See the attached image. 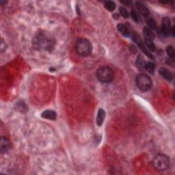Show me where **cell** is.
Here are the masks:
<instances>
[{
  "label": "cell",
  "mask_w": 175,
  "mask_h": 175,
  "mask_svg": "<svg viewBox=\"0 0 175 175\" xmlns=\"http://www.w3.org/2000/svg\"><path fill=\"white\" fill-rule=\"evenodd\" d=\"M119 11H120V15H122V16H123V18H124V19H128V18H129V12H128V11L125 8H124V7H123V6H121V7L119 8Z\"/></svg>",
  "instance_id": "cell-23"
},
{
  "label": "cell",
  "mask_w": 175,
  "mask_h": 175,
  "mask_svg": "<svg viewBox=\"0 0 175 175\" xmlns=\"http://www.w3.org/2000/svg\"><path fill=\"white\" fill-rule=\"evenodd\" d=\"M131 16L133 21L136 23H140L142 21V18H141L140 14L135 10H132V11L131 12Z\"/></svg>",
  "instance_id": "cell-18"
},
{
  "label": "cell",
  "mask_w": 175,
  "mask_h": 175,
  "mask_svg": "<svg viewBox=\"0 0 175 175\" xmlns=\"http://www.w3.org/2000/svg\"><path fill=\"white\" fill-rule=\"evenodd\" d=\"M105 110L102 108H100L98 110V113H97L96 116V124L99 127H101L103 123V121L105 120Z\"/></svg>",
  "instance_id": "cell-13"
},
{
  "label": "cell",
  "mask_w": 175,
  "mask_h": 175,
  "mask_svg": "<svg viewBox=\"0 0 175 175\" xmlns=\"http://www.w3.org/2000/svg\"><path fill=\"white\" fill-rule=\"evenodd\" d=\"M153 165L156 170L159 171H165L169 168L170 166V161L169 157L166 155L159 154L154 158Z\"/></svg>",
  "instance_id": "cell-4"
},
{
  "label": "cell",
  "mask_w": 175,
  "mask_h": 175,
  "mask_svg": "<svg viewBox=\"0 0 175 175\" xmlns=\"http://www.w3.org/2000/svg\"><path fill=\"white\" fill-rule=\"evenodd\" d=\"M32 45L36 49L39 51H50L56 45V39L51 33L41 30L34 36Z\"/></svg>",
  "instance_id": "cell-1"
},
{
  "label": "cell",
  "mask_w": 175,
  "mask_h": 175,
  "mask_svg": "<svg viewBox=\"0 0 175 175\" xmlns=\"http://www.w3.org/2000/svg\"><path fill=\"white\" fill-rule=\"evenodd\" d=\"M146 60L142 54H139L136 58V66L140 70L144 69L146 65Z\"/></svg>",
  "instance_id": "cell-14"
},
{
  "label": "cell",
  "mask_w": 175,
  "mask_h": 175,
  "mask_svg": "<svg viewBox=\"0 0 175 175\" xmlns=\"http://www.w3.org/2000/svg\"><path fill=\"white\" fill-rule=\"evenodd\" d=\"M132 38L133 40H134V42H135L136 43H137V45H138L139 47L142 50V51L144 52V53H145V54L147 56H149L150 58L151 59H153V56L150 54V53L148 52V49H146V47H145V46H144V43L142 42V38H141V37L139 36V35H137L136 34H132Z\"/></svg>",
  "instance_id": "cell-7"
},
{
  "label": "cell",
  "mask_w": 175,
  "mask_h": 175,
  "mask_svg": "<svg viewBox=\"0 0 175 175\" xmlns=\"http://www.w3.org/2000/svg\"><path fill=\"white\" fill-rule=\"evenodd\" d=\"M105 8L110 12H113L116 8V4L112 1H107L105 3Z\"/></svg>",
  "instance_id": "cell-20"
},
{
  "label": "cell",
  "mask_w": 175,
  "mask_h": 175,
  "mask_svg": "<svg viewBox=\"0 0 175 175\" xmlns=\"http://www.w3.org/2000/svg\"><path fill=\"white\" fill-rule=\"evenodd\" d=\"M117 29L121 34L125 37H129L131 34L129 27H127V25H124V24L119 23V24L117 25Z\"/></svg>",
  "instance_id": "cell-11"
},
{
  "label": "cell",
  "mask_w": 175,
  "mask_h": 175,
  "mask_svg": "<svg viewBox=\"0 0 175 175\" xmlns=\"http://www.w3.org/2000/svg\"><path fill=\"white\" fill-rule=\"evenodd\" d=\"M113 16H114V19H119V15H118V14H115V15H114Z\"/></svg>",
  "instance_id": "cell-26"
},
{
  "label": "cell",
  "mask_w": 175,
  "mask_h": 175,
  "mask_svg": "<svg viewBox=\"0 0 175 175\" xmlns=\"http://www.w3.org/2000/svg\"><path fill=\"white\" fill-rule=\"evenodd\" d=\"M75 50L79 55L88 56L92 53V44L88 39L79 38L75 43Z\"/></svg>",
  "instance_id": "cell-2"
},
{
  "label": "cell",
  "mask_w": 175,
  "mask_h": 175,
  "mask_svg": "<svg viewBox=\"0 0 175 175\" xmlns=\"http://www.w3.org/2000/svg\"><path fill=\"white\" fill-rule=\"evenodd\" d=\"M144 46L146 47V48H147L149 50L150 52H155L156 50V47L155 45L153 40L149 39V38H144Z\"/></svg>",
  "instance_id": "cell-15"
},
{
  "label": "cell",
  "mask_w": 175,
  "mask_h": 175,
  "mask_svg": "<svg viewBox=\"0 0 175 175\" xmlns=\"http://www.w3.org/2000/svg\"><path fill=\"white\" fill-rule=\"evenodd\" d=\"M136 84L138 88L142 91H148L153 86V82L150 77L146 74L141 73L136 77Z\"/></svg>",
  "instance_id": "cell-5"
},
{
  "label": "cell",
  "mask_w": 175,
  "mask_h": 175,
  "mask_svg": "<svg viewBox=\"0 0 175 175\" xmlns=\"http://www.w3.org/2000/svg\"><path fill=\"white\" fill-rule=\"evenodd\" d=\"M170 33H172V36H173V37H174V26H173L171 28Z\"/></svg>",
  "instance_id": "cell-25"
},
{
  "label": "cell",
  "mask_w": 175,
  "mask_h": 175,
  "mask_svg": "<svg viewBox=\"0 0 175 175\" xmlns=\"http://www.w3.org/2000/svg\"><path fill=\"white\" fill-rule=\"evenodd\" d=\"M159 74L160 75L163 77L164 79H166L168 82H171L173 79V75L172 73L169 70L167 69L166 68H160L159 69Z\"/></svg>",
  "instance_id": "cell-10"
},
{
  "label": "cell",
  "mask_w": 175,
  "mask_h": 175,
  "mask_svg": "<svg viewBox=\"0 0 175 175\" xmlns=\"http://www.w3.org/2000/svg\"><path fill=\"white\" fill-rule=\"evenodd\" d=\"M166 52L170 59L172 60L174 59L175 52H174V49L173 46H168L166 48Z\"/></svg>",
  "instance_id": "cell-22"
},
{
  "label": "cell",
  "mask_w": 175,
  "mask_h": 175,
  "mask_svg": "<svg viewBox=\"0 0 175 175\" xmlns=\"http://www.w3.org/2000/svg\"><path fill=\"white\" fill-rule=\"evenodd\" d=\"M146 21L148 26L149 27L150 29H156L157 28V23L155 21V20L154 19L150 17H147L146 19Z\"/></svg>",
  "instance_id": "cell-19"
},
{
  "label": "cell",
  "mask_w": 175,
  "mask_h": 175,
  "mask_svg": "<svg viewBox=\"0 0 175 175\" xmlns=\"http://www.w3.org/2000/svg\"><path fill=\"white\" fill-rule=\"evenodd\" d=\"M16 109H17L18 111L21 112H26L27 111H28V107H27L26 104L22 101H20L17 102L16 103Z\"/></svg>",
  "instance_id": "cell-17"
},
{
  "label": "cell",
  "mask_w": 175,
  "mask_h": 175,
  "mask_svg": "<svg viewBox=\"0 0 175 175\" xmlns=\"http://www.w3.org/2000/svg\"><path fill=\"white\" fill-rule=\"evenodd\" d=\"M143 34L144 36H145V38H149L151 40L155 38V34L152 32V30L149 28H148V27H144L143 29Z\"/></svg>",
  "instance_id": "cell-16"
},
{
  "label": "cell",
  "mask_w": 175,
  "mask_h": 175,
  "mask_svg": "<svg viewBox=\"0 0 175 175\" xmlns=\"http://www.w3.org/2000/svg\"><path fill=\"white\" fill-rule=\"evenodd\" d=\"M170 30H171V25H170V19L166 16L163 18L162 23H161V32L162 33L163 36L168 37L170 34Z\"/></svg>",
  "instance_id": "cell-6"
},
{
  "label": "cell",
  "mask_w": 175,
  "mask_h": 175,
  "mask_svg": "<svg viewBox=\"0 0 175 175\" xmlns=\"http://www.w3.org/2000/svg\"><path fill=\"white\" fill-rule=\"evenodd\" d=\"M121 3L122 4H124L125 6H132V4L133 3L130 2V1H124V2H121Z\"/></svg>",
  "instance_id": "cell-24"
},
{
  "label": "cell",
  "mask_w": 175,
  "mask_h": 175,
  "mask_svg": "<svg viewBox=\"0 0 175 175\" xmlns=\"http://www.w3.org/2000/svg\"><path fill=\"white\" fill-rule=\"evenodd\" d=\"M11 149V142L7 137H2L0 140V151L2 154L7 153Z\"/></svg>",
  "instance_id": "cell-8"
},
{
  "label": "cell",
  "mask_w": 175,
  "mask_h": 175,
  "mask_svg": "<svg viewBox=\"0 0 175 175\" xmlns=\"http://www.w3.org/2000/svg\"><path fill=\"white\" fill-rule=\"evenodd\" d=\"M41 116L43 119L55 120L56 119L57 114L55 111L53 110H46L45 112H43L41 114Z\"/></svg>",
  "instance_id": "cell-12"
},
{
  "label": "cell",
  "mask_w": 175,
  "mask_h": 175,
  "mask_svg": "<svg viewBox=\"0 0 175 175\" xmlns=\"http://www.w3.org/2000/svg\"><path fill=\"white\" fill-rule=\"evenodd\" d=\"M96 77L101 83H109L113 81L114 73L113 70L108 66H101L97 70Z\"/></svg>",
  "instance_id": "cell-3"
},
{
  "label": "cell",
  "mask_w": 175,
  "mask_h": 175,
  "mask_svg": "<svg viewBox=\"0 0 175 175\" xmlns=\"http://www.w3.org/2000/svg\"><path fill=\"white\" fill-rule=\"evenodd\" d=\"M136 6L137 10V12L139 13L140 15L142 16L145 18L149 17L150 15V11L145 5L140 2H137L136 3Z\"/></svg>",
  "instance_id": "cell-9"
},
{
  "label": "cell",
  "mask_w": 175,
  "mask_h": 175,
  "mask_svg": "<svg viewBox=\"0 0 175 175\" xmlns=\"http://www.w3.org/2000/svg\"><path fill=\"white\" fill-rule=\"evenodd\" d=\"M155 66L154 64L150 62L146 63L145 66H144V69H146L148 72L152 74V75H153L155 73Z\"/></svg>",
  "instance_id": "cell-21"
}]
</instances>
